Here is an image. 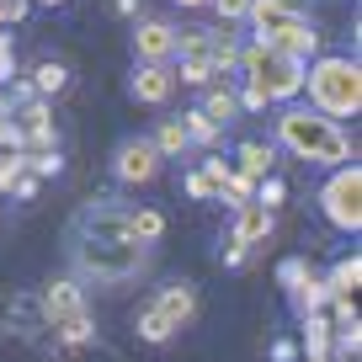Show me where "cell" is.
<instances>
[{"mask_svg":"<svg viewBox=\"0 0 362 362\" xmlns=\"http://www.w3.org/2000/svg\"><path fill=\"white\" fill-rule=\"evenodd\" d=\"M134 54H139V64H170L176 59V27L170 22H139L134 27Z\"/></svg>","mask_w":362,"mask_h":362,"instance_id":"8fae6325","label":"cell"},{"mask_svg":"<svg viewBox=\"0 0 362 362\" xmlns=\"http://www.w3.org/2000/svg\"><path fill=\"white\" fill-rule=\"evenodd\" d=\"M240 75H245V86H256L267 102H293L298 90H304V64L298 59H288L283 48L272 43H250L240 48Z\"/></svg>","mask_w":362,"mask_h":362,"instance_id":"277c9868","label":"cell"},{"mask_svg":"<svg viewBox=\"0 0 362 362\" xmlns=\"http://www.w3.org/2000/svg\"><path fill=\"white\" fill-rule=\"evenodd\" d=\"M320 214L341 229V235H357L362 229V165H330V181L320 187Z\"/></svg>","mask_w":362,"mask_h":362,"instance_id":"52a82bcc","label":"cell"},{"mask_svg":"<svg viewBox=\"0 0 362 362\" xmlns=\"http://www.w3.org/2000/svg\"><path fill=\"white\" fill-rule=\"evenodd\" d=\"M277 144L293 160H309V165H346L351 160V139L341 134V123L325 112H309V107L277 112Z\"/></svg>","mask_w":362,"mask_h":362,"instance_id":"7a4b0ae2","label":"cell"},{"mask_svg":"<svg viewBox=\"0 0 362 362\" xmlns=\"http://www.w3.org/2000/svg\"><path fill=\"white\" fill-rule=\"evenodd\" d=\"M224 22H245V11H250V0H208Z\"/></svg>","mask_w":362,"mask_h":362,"instance_id":"f1b7e54d","label":"cell"},{"mask_svg":"<svg viewBox=\"0 0 362 362\" xmlns=\"http://www.w3.org/2000/svg\"><path fill=\"white\" fill-rule=\"evenodd\" d=\"M357 283H362V256L351 250V256H341L336 267H330L325 288H330V293H357Z\"/></svg>","mask_w":362,"mask_h":362,"instance_id":"d6986e66","label":"cell"},{"mask_svg":"<svg viewBox=\"0 0 362 362\" xmlns=\"http://www.w3.org/2000/svg\"><path fill=\"white\" fill-rule=\"evenodd\" d=\"M250 192H256V181H250L245 170H235V165H229V176H224V192H218V197H235V203H250Z\"/></svg>","mask_w":362,"mask_h":362,"instance_id":"4316f807","label":"cell"},{"mask_svg":"<svg viewBox=\"0 0 362 362\" xmlns=\"http://www.w3.org/2000/svg\"><path fill=\"white\" fill-rule=\"evenodd\" d=\"M304 362H309V357H304ZM320 362H325V357H320Z\"/></svg>","mask_w":362,"mask_h":362,"instance_id":"8d00e7d4","label":"cell"},{"mask_svg":"<svg viewBox=\"0 0 362 362\" xmlns=\"http://www.w3.org/2000/svg\"><path fill=\"white\" fill-rule=\"evenodd\" d=\"M69 261H75V272L86 283L123 288L149 267V245L134 240L128 208L117 203V197H96V203H86L75 214V224H69Z\"/></svg>","mask_w":362,"mask_h":362,"instance_id":"6da1fadb","label":"cell"},{"mask_svg":"<svg viewBox=\"0 0 362 362\" xmlns=\"http://www.w3.org/2000/svg\"><path fill=\"white\" fill-rule=\"evenodd\" d=\"M64 86H69V69L59 64V59H43V64L33 69V90L37 96H59Z\"/></svg>","mask_w":362,"mask_h":362,"instance_id":"7402d4cb","label":"cell"},{"mask_svg":"<svg viewBox=\"0 0 362 362\" xmlns=\"http://www.w3.org/2000/svg\"><path fill=\"white\" fill-rule=\"evenodd\" d=\"M128 229H134V240L155 245V240L165 235V214H160V208H128Z\"/></svg>","mask_w":362,"mask_h":362,"instance_id":"ffe728a7","label":"cell"},{"mask_svg":"<svg viewBox=\"0 0 362 362\" xmlns=\"http://www.w3.org/2000/svg\"><path fill=\"white\" fill-rule=\"evenodd\" d=\"M250 197H256L261 208H272V214H277V203L288 197V187H283L277 176H261V181H256V192H250Z\"/></svg>","mask_w":362,"mask_h":362,"instance_id":"d4e9b609","label":"cell"},{"mask_svg":"<svg viewBox=\"0 0 362 362\" xmlns=\"http://www.w3.org/2000/svg\"><path fill=\"white\" fill-rule=\"evenodd\" d=\"M272 48H283L288 59H298V64H309V59H315V48H320V27H315V22H309V16H304V22H293V27H288V33L277 37V43H272Z\"/></svg>","mask_w":362,"mask_h":362,"instance_id":"2e32d148","label":"cell"},{"mask_svg":"<svg viewBox=\"0 0 362 362\" xmlns=\"http://www.w3.org/2000/svg\"><path fill=\"white\" fill-rule=\"evenodd\" d=\"M245 261H250L245 245H229V250H224V267H245Z\"/></svg>","mask_w":362,"mask_h":362,"instance_id":"1f68e13d","label":"cell"},{"mask_svg":"<svg viewBox=\"0 0 362 362\" xmlns=\"http://www.w3.org/2000/svg\"><path fill=\"white\" fill-rule=\"evenodd\" d=\"M176 80H187V86H208V80H214V64H208V59H187V54H181Z\"/></svg>","mask_w":362,"mask_h":362,"instance_id":"484cf974","label":"cell"},{"mask_svg":"<svg viewBox=\"0 0 362 362\" xmlns=\"http://www.w3.org/2000/svg\"><path fill=\"white\" fill-rule=\"evenodd\" d=\"M160 165H165V155L155 149V139H123V144L112 149V176L123 181V187H144V181H155Z\"/></svg>","mask_w":362,"mask_h":362,"instance_id":"ba28073f","label":"cell"},{"mask_svg":"<svg viewBox=\"0 0 362 362\" xmlns=\"http://www.w3.org/2000/svg\"><path fill=\"white\" fill-rule=\"evenodd\" d=\"M16 176H22V128L0 117V192L16 187Z\"/></svg>","mask_w":362,"mask_h":362,"instance_id":"5bb4252c","label":"cell"},{"mask_svg":"<svg viewBox=\"0 0 362 362\" xmlns=\"http://www.w3.org/2000/svg\"><path fill=\"white\" fill-rule=\"evenodd\" d=\"M176 6H187V11H197V6H208V0H176Z\"/></svg>","mask_w":362,"mask_h":362,"instance_id":"e575fe53","label":"cell"},{"mask_svg":"<svg viewBox=\"0 0 362 362\" xmlns=\"http://www.w3.org/2000/svg\"><path fill=\"white\" fill-rule=\"evenodd\" d=\"M37 6H69V0H37Z\"/></svg>","mask_w":362,"mask_h":362,"instance_id":"d590c367","label":"cell"},{"mask_svg":"<svg viewBox=\"0 0 362 362\" xmlns=\"http://www.w3.org/2000/svg\"><path fill=\"white\" fill-rule=\"evenodd\" d=\"M304 90L309 107L325 117H357L362 112V64L351 54H330L304 64Z\"/></svg>","mask_w":362,"mask_h":362,"instance_id":"3957f363","label":"cell"},{"mask_svg":"<svg viewBox=\"0 0 362 362\" xmlns=\"http://www.w3.org/2000/svg\"><path fill=\"white\" fill-rule=\"evenodd\" d=\"M48 330L43 304L33 293H0V336H16V341H37Z\"/></svg>","mask_w":362,"mask_h":362,"instance_id":"9c48e42d","label":"cell"},{"mask_svg":"<svg viewBox=\"0 0 362 362\" xmlns=\"http://www.w3.org/2000/svg\"><path fill=\"white\" fill-rule=\"evenodd\" d=\"M272 224H277V214H272V208H261L256 197H250V203H235V229H229V245L256 250L261 240L272 235Z\"/></svg>","mask_w":362,"mask_h":362,"instance_id":"7c38bea8","label":"cell"},{"mask_svg":"<svg viewBox=\"0 0 362 362\" xmlns=\"http://www.w3.org/2000/svg\"><path fill=\"white\" fill-rule=\"evenodd\" d=\"M288 298H293V309L298 315H315V309H325V298H330V288H325V277H315L309 272L298 288H288Z\"/></svg>","mask_w":362,"mask_h":362,"instance_id":"e0dca14e","label":"cell"},{"mask_svg":"<svg viewBox=\"0 0 362 362\" xmlns=\"http://www.w3.org/2000/svg\"><path fill=\"white\" fill-rule=\"evenodd\" d=\"M293 351H298L293 341H277V346H272V357H277V362H293Z\"/></svg>","mask_w":362,"mask_h":362,"instance_id":"d6a6232c","label":"cell"},{"mask_svg":"<svg viewBox=\"0 0 362 362\" xmlns=\"http://www.w3.org/2000/svg\"><path fill=\"white\" fill-rule=\"evenodd\" d=\"M304 277H309V261H304V256L283 261V272H277V283H283V288H298V283H304Z\"/></svg>","mask_w":362,"mask_h":362,"instance_id":"83f0119b","label":"cell"},{"mask_svg":"<svg viewBox=\"0 0 362 362\" xmlns=\"http://www.w3.org/2000/svg\"><path fill=\"white\" fill-rule=\"evenodd\" d=\"M235 102H240V112H267V107H272L267 96H261V90H256V86H245V90H240V96H235Z\"/></svg>","mask_w":362,"mask_h":362,"instance_id":"f546056e","label":"cell"},{"mask_svg":"<svg viewBox=\"0 0 362 362\" xmlns=\"http://www.w3.org/2000/svg\"><path fill=\"white\" fill-rule=\"evenodd\" d=\"M330 330H336V325H330V315H320V309H315V315H298V341H304L309 362L330 357Z\"/></svg>","mask_w":362,"mask_h":362,"instance_id":"9a60e30c","label":"cell"},{"mask_svg":"<svg viewBox=\"0 0 362 362\" xmlns=\"http://www.w3.org/2000/svg\"><path fill=\"white\" fill-rule=\"evenodd\" d=\"M170 90H176V69L170 64H139L134 69V96L144 107H165Z\"/></svg>","mask_w":362,"mask_h":362,"instance_id":"4fadbf2b","label":"cell"},{"mask_svg":"<svg viewBox=\"0 0 362 362\" xmlns=\"http://www.w3.org/2000/svg\"><path fill=\"white\" fill-rule=\"evenodd\" d=\"M112 6H117L123 16H134V11H139V0H112Z\"/></svg>","mask_w":362,"mask_h":362,"instance_id":"836d02e7","label":"cell"},{"mask_svg":"<svg viewBox=\"0 0 362 362\" xmlns=\"http://www.w3.org/2000/svg\"><path fill=\"white\" fill-rule=\"evenodd\" d=\"M155 149H160L165 160H176V155H187V149H192V139H187L181 117H165V123H160V134H155Z\"/></svg>","mask_w":362,"mask_h":362,"instance_id":"44dd1931","label":"cell"},{"mask_svg":"<svg viewBox=\"0 0 362 362\" xmlns=\"http://www.w3.org/2000/svg\"><path fill=\"white\" fill-rule=\"evenodd\" d=\"M181 128H187L192 144H214V139H218V123L203 112V107H197V112H181Z\"/></svg>","mask_w":362,"mask_h":362,"instance_id":"cb8c5ba5","label":"cell"},{"mask_svg":"<svg viewBox=\"0 0 362 362\" xmlns=\"http://www.w3.org/2000/svg\"><path fill=\"white\" fill-rule=\"evenodd\" d=\"M11 69H16V54H11V37L0 33V80H11Z\"/></svg>","mask_w":362,"mask_h":362,"instance_id":"4dcf8cb0","label":"cell"},{"mask_svg":"<svg viewBox=\"0 0 362 362\" xmlns=\"http://www.w3.org/2000/svg\"><path fill=\"white\" fill-rule=\"evenodd\" d=\"M272 144H261V139H245V144H240V170H245L250 181H261V176H272Z\"/></svg>","mask_w":362,"mask_h":362,"instance_id":"ac0fdd59","label":"cell"},{"mask_svg":"<svg viewBox=\"0 0 362 362\" xmlns=\"http://www.w3.org/2000/svg\"><path fill=\"white\" fill-rule=\"evenodd\" d=\"M245 22L256 27V43H277L293 22H304V11H298L293 0H250Z\"/></svg>","mask_w":362,"mask_h":362,"instance_id":"30bf717a","label":"cell"},{"mask_svg":"<svg viewBox=\"0 0 362 362\" xmlns=\"http://www.w3.org/2000/svg\"><path fill=\"white\" fill-rule=\"evenodd\" d=\"M192 320H197V288L192 283H165L144 309H139L134 330H139V341H149V346H165V341L176 336V330H187Z\"/></svg>","mask_w":362,"mask_h":362,"instance_id":"8992f818","label":"cell"},{"mask_svg":"<svg viewBox=\"0 0 362 362\" xmlns=\"http://www.w3.org/2000/svg\"><path fill=\"white\" fill-rule=\"evenodd\" d=\"M37 304H43V320H48V330H54L59 346L96 341V325H90V309H86V288H80V277H54V283H43Z\"/></svg>","mask_w":362,"mask_h":362,"instance_id":"5b68a950","label":"cell"},{"mask_svg":"<svg viewBox=\"0 0 362 362\" xmlns=\"http://www.w3.org/2000/svg\"><path fill=\"white\" fill-rule=\"evenodd\" d=\"M203 112L214 117L218 128H224V123H235V117H240V102H235V90H229V86L208 90V102H203Z\"/></svg>","mask_w":362,"mask_h":362,"instance_id":"603a6c76","label":"cell"}]
</instances>
